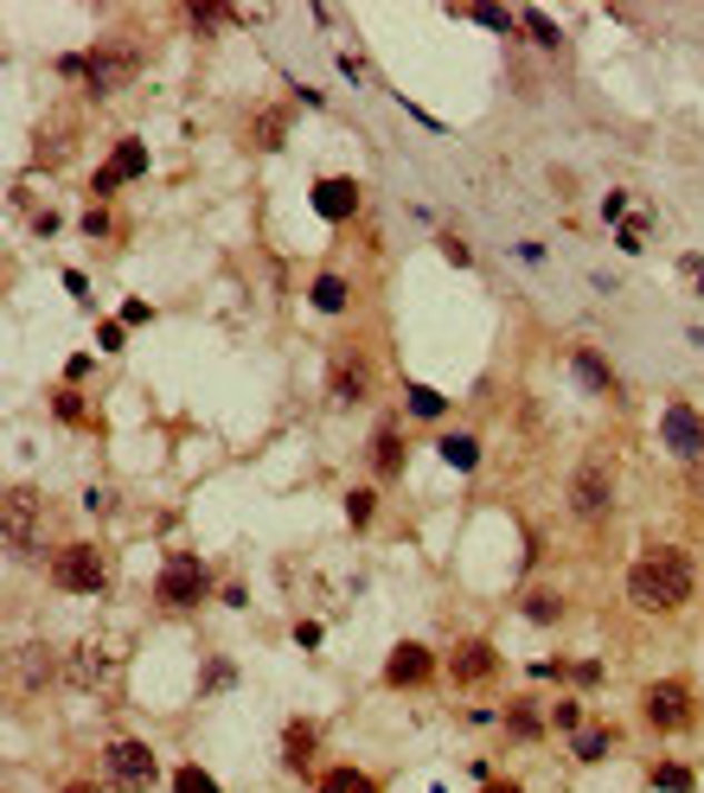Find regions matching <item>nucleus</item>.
Masks as SVG:
<instances>
[{
  "label": "nucleus",
  "instance_id": "nucleus-9",
  "mask_svg": "<svg viewBox=\"0 0 704 793\" xmlns=\"http://www.w3.org/2000/svg\"><path fill=\"white\" fill-rule=\"evenodd\" d=\"M660 435H666V448H673L678 460H698L704 455V423H698V409H692V404H666Z\"/></svg>",
  "mask_w": 704,
  "mask_h": 793
},
{
  "label": "nucleus",
  "instance_id": "nucleus-10",
  "mask_svg": "<svg viewBox=\"0 0 704 793\" xmlns=\"http://www.w3.org/2000/svg\"><path fill=\"white\" fill-rule=\"evenodd\" d=\"M141 167H148V148H141V141L129 135V141H116V153H109L103 167H97V179H90V186H97V192L109 199V192H116V186H129Z\"/></svg>",
  "mask_w": 704,
  "mask_h": 793
},
{
  "label": "nucleus",
  "instance_id": "nucleus-13",
  "mask_svg": "<svg viewBox=\"0 0 704 793\" xmlns=\"http://www.w3.org/2000/svg\"><path fill=\"white\" fill-rule=\"evenodd\" d=\"M65 672H71V685H83V691H103V685H109V660L97 653V646H78Z\"/></svg>",
  "mask_w": 704,
  "mask_h": 793
},
{
  "label": "nucleus",
  "instance_id": "nucleus-25",
  "mask_svg": "<svg viewBox=\"0 0 704 793\" xmlns=\"http://www.w3.org/2000/svg\"><path fill=\"white\" fill-rule=\"evenodd\" d=\"M250 141H257V148H262V153L276 148V141H282V109H269V116H262V122H257V128H250Z\"/></svg>",
  "mask_w": 704,
  "mask_h": 793
},
{
  "label": "nucleus",
  "instance_id": "nucleus-6",
  "mask_svg": "<svg viewBox=\"0 0 704 793\" xmlns=\"http://www.w3.org/2000/svg\"><path fill=\"white\" fill-rule=\"evenodd\" d=\"M366 390H371L366 353H359V346H339L334 365H327V397H334L339 409H353V404H366Z\"/></svg>",
  "mask_w": 704,
  "mask_h": 793
},
{
  "label": "nucleus",
  "instance_id": "nucleus-18",
  "mask_svg": "<svg viewBox=\"0 0 704 793\" xmlns=\"http://www.w3.org/2000/svg\"><path fill=\"white\" fill-rule=\"evenodd\" d=\"M314 307H320V314H346V307H353L346 276H320V281H314Z\"/></svg>",
  "mask_w": 704,
  "mask_h": 793
},
{
  "label": "nucleus",
  "instance_id": "nucleus-28",
  "mask_svg": "<svg viewBox=\"0 0 704 793\" xmlns=\"http://www.w3.org/2000/svg\"><path fill=\"white\" fill-rule=\"evenodd\" d=\"M557 614H564L557 595H525V621H557Z\"/></svg>",
  "mask_w": 704,
  "mask_h": 793
},
{
  "label": "nucleus",
  "instance_id": "nucleus-24",
  "mask_svg": "<svg viewBox=\"0 0 704 793\" xmlns=\"http://www.w3.org/2000/svg\"><path fill=\"white\" fill-rule=\"evenodd\" d=\"M20 678H32V685H46V678H52V653H46V646H32V653H20Z\"/></svg>",
  "mask_w": 704,
  "mask_h": 793
},
{
  "label": "nucleus",
  "instance_id": "nucleus-23",
  "mask_svg": "<svg viewBox=\"0 0 704 793\" xmlns=\"http://www.w3.org/2000/svg\"><path fill=\"white\" fill-rule=\"evenodd\" d=\"M506 723H513V736H545V716H538V704H513V711H506Z\"/></svg>",
  "mask_w": 704,
  "mask_h": 793
},
{
  "label": "nucleus",
  "instance_id": "nucleus-11",
  "mask_svg": "<svg viewBox=\"0 0 704 793\" xmlns=\"http://www.w3.org/2000/svg\"><path fill=\"white\" fill-rule=\"evenodd\" d=\"M494 665H499L494 640H462L455 660H448V678H455V685H480V678H494Z\"/></svg>",
  "mask_w": 704,
  "mask_h": 793
},
{
  "label": "nucleus",
  "instance_id": "nucleus-8",
  "mask_svg": "<svg viewBox=\"0 0 704 793\" xmlns=\"http://www.w3.org/2000/svg\"><path fill=\"white\" fill-rule=\"evenodd\" d=\"M436 678V653L423 646V640H397L391 646V660H385V685L391 691H417Z\"/></svg>",
  "mask_w": 704,
  "mask_h": 793
},
{
  "label": "nucleus",
  "instance_id": "nucleus-34",
  "mask_svg": "<svg viewBox=\"0 0 704 793\" xmlns=\"http://www.w3.org/2000/svg\"><path fill=\"white\" fill-rule=\"evenodd\" d=\"M443 250H448V262H455V269H468V262H474L468 244H455V237H443Z\"/></svg>",
  "mask_w": 704,
  "mask_h": 793
},
{
  "label": "nucleus",
  "instance_id": "nucleus-20",
  "mask_svg": "<svg viewBox=\"0 0 704 793\" xmlns=\"http://www.w3.org/2000/svg\"><path fill=\"white\" fill-rule=\"evenodd\" d=\"M571 371H576V384H583V390H608V365H602L589 346H583V353H571Z\"/></svg>",
  "mask_w": 704,
  "mask_h": 793
},
{
  "label": "nucleus",
  "instance_id": "nucleus-26",
  "mask_svg": "<svg viewBox=\"0 0 704 793\" xmlns=\"http://www.w3.org/2000/svg\"><path fill=\"white\" fill-rule=\"evenodd\" d=\"M371 512H378V499H371L366 486H359V493H346V518H353L359 532H366V525H371Z\"/></svg>",
  "mask_w": 704,
  "mask_h": 793
},
{
  "label": "nucleus",
  "instance_id": "nucleus-12",
  "mask_svg": "<svg viewBox=\"0 0 704 793\" xmlns=\"http://www.w3.org/2000/svg\"><path fill=\"white\" fill-rule=\"evenodd\" d=\"M314 211L320 218H353L359 211V179H314Z\"/></svg>",
  "mask_w": 704,
  "mask_h": 793
},
{
  "label": "nucleus",
  "instance_id": "nucleus-5",
  "mask_svg": "<svg viewBox=\"0 0 704 793\" xmlns=\"http://www.w3.org/2000/svg\"><path fill=\"white\" fill-rule=\"evenodd\" d=\"M641 711H647L653 730H666V736H673V730H685V723H692V685H685V678H660V685L641 691Z\"/></svg>",
  "mask_w": 704,
  "mask_h": 793
},
{
  "label": "nucleus",
  "instance_id": "nucleus-4",
  "mask_svg": "<svg viewBox=\"0 0 704 793\" xmlns=\"http://www.w3.org/2000/svg\"><path fill=\"white\" fill-rule=\"evenodd\" d=\"M103 767H109V781L122 793H148L160 781V767H155V749L148 742H135V736H116L103 749Z\"/></svg>",
  "mask_w": 704,
  "mask_h": 793
},
{
  "label": "nucleus",
  "instance_id": "nucleus-30",
  "mask_svg": "<svg viewBox=\"0 0 704 793\" xmlns=\"http://www.w3.org/2000/svg\"><path fill=\"white\" fill-rule=\"evenodd\" d=\"M653 787H660V793H685V787H692V774H685V767H673V762H666V767H660V774H653Z\"/></svg>",
  "mask_w": 704,
  "mask_h": 793
},
{
  "label": "nucleus",
  "instance_id": "nucleus-15",
  "mask_svg": "<svg viewBox=\"0 0 704 793\" xmlns=\"http://www.w3.org/2000/svg\"><path fill=\"white\" fill-rule=\"evenodd\" d=\"M314 742H320V730H314V723H288V730H282V762L295 767V774L314 762Z\"/></svg>",
  "mask_w": 704,
  "mask_h": 793
},
{
  "label": "nucleus",
  "instance_id": "nucleus-2",
  "mask_svg": "<svg viewBox=\"0 0 704 793\" xmlns=\"http://www.w3.org/2000/svg\"><path fill=\"white\" fill-rule=\"evenodd\" d=\"M52 583L65 588V595H103L109 557L97 551V544H65V551L52 557Z\"/></svg>",
  "mask_w": 704,
  "mask_h": 793
},
{
  "label": "nucleus",
  "instance_id": "nucleus-31",
  "mask_svg": "<svg viewBox=\"0 0 704 793\" xmlns=\"http://www.w3.org/2000/svg\"><path fill=\"white\" fill-rule=\"evenodd\" d=\"M551 723H557V730H583V704H576V697H564V704L551 711Z\"/></svg>",
  "mask_w": 704,
  "mask_h": 793
},
{
  "label": "nucleus",
  "instance_id": "nucleus-16",
  "mask_svg": "<svg viewBox=\"0 0 704 793\" xmlns=\"http://www.w3.org/2000/svg\"><path fill=\"white\" fill-rule=\"evenodd\" d=\"M371 467H378V474H397V467H404V435H397L391 423L371 435Z\"/></svg>",
  "mask_w": 704,
  "mask_h": 793
},
{
  "label": "nucleus",
  "instance_id": "nucleus-17",
  "mask_svg": "<svg viewBox=\"0 0 704 793\" xmlns=\"http://www.w3.org/2000/svg\"><path fill=\"white\" fill-rule=\"evenodd\" d=\"M436 455H443L455 474H474V467H480V442H474V435H443V448H436Z\"/></svg>",
  "mask_w": 704,
  "mask_h": 793
},
{
  "label": "nucleus",
  "instance_id": "nucleus-32",
  "mask_svg": "<svg viewBox=\"0 0 704 793\" xmlns=\"http://www.w3.org/2000/svg\"><path fill=\"white\" fill-rule=\"evenodd\" d=\"M525 32H532L538 46H557V26H551L545 13H525Z\"/></svg>",
  "mask_w": 704,
  "mask_h": 793
},
{
  "label": "nucleus",
  "instance_id": "nucleus-14",
  "mask_svg": "<svg viewBox=\"0 0 704 793\" xmlns=\"http://www.w3.org/2000/svg\"><path fill=\"white\" fill-rule=\"evenodd\" d=\"M314 793H378V781H371L366 767H327V774H320V781H314Z\"/></svg>",
  "mask_w": 704,
  "mask_h": 793
},
{
  "label": "nucleus",
  "instance_id": "nucleus-3",
  "mask_svg": "<svg viewBox=\"0 0 704 793\" xmlns=\"http://www.w3.org/2000/svg\"><path fill=\"white\" fill-rule=\"evenodd\" d=\"M199 595H206V563L192 557V551H173V557L160 563V576H155V602L173 608V614H186Z\"/></svg>",
  "mask_w": 704,
  "mask_h": 793
},
{
  "label": "nucleus",
  "instance_id": "nucleus-35",
  "mask_svg": "<svg viewBox=\"0 0 704 793\" xmlns=\"http://www.w3.org/2000/svg\"><path fill=\"white\" fill-rule=\"evenodd\" d=\"M480 793H525V787H519V781H487Z\"/></svg>",
  "mask_w": 704,
  "mask_h": 793
},
{
  "label": "nucleus",
  "instance_id": "nucleus-19",
  "mask_svg": "<svg viewBox=\"0 0 704 793\" xmlns=\"http://www.w3.org/2000/svg\"><path fill=\"white\" fill-rule=\"evenodd\" d=\"M27 518H39V493L13 486V493H7V532L20 537V532H27Z\"/></svg>",
  "mask_w": 704,
  "mask_h": 793
},
{
  "label": "nucleus",
  "instance_id": "nucleus-1",
  "mask_svg": "<svg viewBox=\"0 0 704 793\" xmlns=\"http://www.w3.org/2000/svg\"><path fill=\"white\" fill-rule=\"evenodd\" d=\"M692 595V557L678 544H647L641 557L627 563V602L641 614H673Z\"/></svg>",
  "mask_w": 704,
  "mask_h": 793
},
{
  "label": "nucleus",
  "instance_id": "nucleus-22",
  "mask_svg": "<svg viewBox=\"0 0 704 793\" xmlns=\"http://www.w3.org/2000/svg\"><path fill=\"white\" fill-rule=\"evenodd\" d=\"M173 793H225V787L211 781L206 767H192V762H186V767H173Z\"/></svg>",
  "mask_w": 704,
  "mask_h": 793
},
{
  "label": "nucleus",
  "instance_id": "nucleus-29",
  "mask_svg": "<svg viewBox=\"0 0 704 793\" xmlns=\"http://www.w3.org/2000/svg\"><path fill=\"white\" fill-rule=\"evenodd\" d=\"M52 416H58V423H83V397H78V390H58Z\"/></svg>",
  "mask_w": 704,
  "mask_h": 793
},
{
  "label": "nucleus",
  "instance_id": "nucleus-36",
  "mask_svg": "<svg viewBox=\"0 0 704 793\" xmlns=\"http://www.w3.org/2000/svg\"><path fill=\"white\" fill-rule=\"evenodd\" d=\"M65 793H103V787H90V781H71V787H65Z\"/></svg>",
  "mask_w": 704,
  "mask_h": 793
},
{
  "label": "nucleus",
  "instance_id": "nucleus-27",
  "mask_svg": "<svg viewBox=\"0 0 704 793\" xmlns=\"http://www.w3.org/2000/svg\"><path fill=\"white\" fill-rule=\"evenodd\" d=\"M608 755V736L602 730H576V762H602Z\"/></svg>",
  "mask_w": 704,
  "mask_h": 793
},
{
  "label": "nucleus",
  "instance_id": "nucleus-7",
  "mask_svg": "<svg viewBox=\"0 0 704 793\" xmlns=\"http://www.w3.org/2000/svg\"><path fill=\"white\" fill-rule=\"evenodd\" d=\"M615 506V480H608V460H583L571 480V512L576 518H608Z\"/></svg>",
  "mask_w": 704,
  "mask_h": 793
},
{
  "label": "nucleus",
  "instance_id": "nucleus-21",
  "mask_svg": "<svg viewBox=\"0 0 704 793\" xmlns=\"http://www.w3.org/2000/svg\"><path fill=\"white\" fill-rule=\"evenodd\" d=\"M448 409V397L443 390H429V384H410V416H423V423H436Z\"/></svg>",
  "mask_w": 704,
  "mask_h": 793
},
{
  "label": "nucleus",
  "instance_id": "nucleus-33",
  "mask_svg": "<svg viewBox=\"0 0 704 793\" xmlns=\"http://www.w3.org/2000/svg\"><path fill=\"white\" fill-rule=\"evenodd\" d=\"M474 20L494 26V32H506V26H513V13H506V7H474Z\"/></svg>",
  "mask_w": 704,
  "mask_h": 793
}]
</instances>
